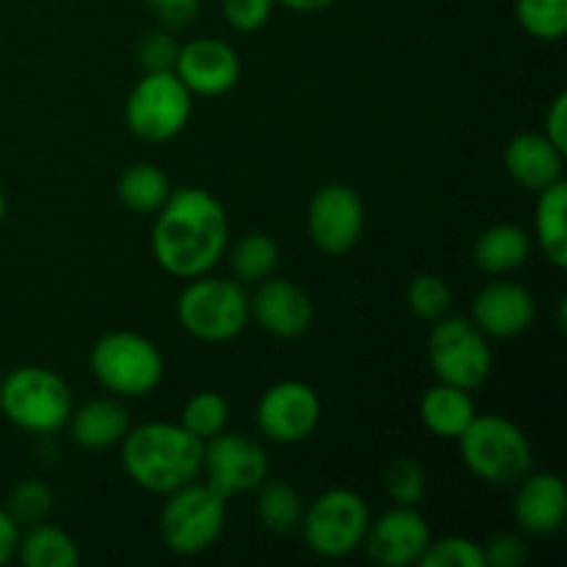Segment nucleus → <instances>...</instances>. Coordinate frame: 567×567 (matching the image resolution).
<instances>
[{"label": "nucleus", "mask_w": 567, "mask_h": 567, "mask_svg": "<svg viewBox=\"0 0 567 567\" xmlns=\"http://www.w3.org/2000/svg\"><path fill=\"white\" fill-rule=\"evenodd\" d=\"M225 205L199 186L172 188L164 208L155 214L153 255L161 269L181 280L208 275L227 252Z\"/></svg>", "instance_id": "nucleus-1"}, {"label": "nucleus", "mask_w": 567, "mask_h": 567, "mask_svg": "<svg viewBox=\"0 0 567 567\" xmlns=\"http://www.w3.org/2000/svg\"><path fill=\"white\" fill-rule=\"evenodd\" d=\"M122 468L142 491L166 496L203 474V441L169 421L127 430L122 437Z\"/></svg>", "instance_id": "nucleus-2"}, {"label": "nucleus", "mask_w": 567, "mask_h": 567, "mask_svg": "<svg viewBox=\"0 0 567 567\" xmlns=\"http://www.w3.org/2000/svg\"><path fill=\"white\" fill-rule=\"evenodd\" d=\"M457 443L465 468L485 485L513 487L535 468L529 437L504 415L476 413Z\"/></svg>", "instance_id": "nucleus-3"}, {"label": "nucleus", "mask_w": 567, "mask_h": 567, "mask_svg": "<svg viewBox=\"0 0 567 567\" xmlns=\"http://www.w3.org/2000/svg\"><path fill=\"white\" fill-rule=\"evenodd\" d=\"M72 391L64 377L44 365H20L0 382V413L31 435H53L66 426L72 413Z\"/></svg>", "instance_id": "nucleus-4"}, {"label": "nucleus", "mask_w": 567, "mask_h": 567, "mask_svg": "<svg viewBox=\"0 0 567 567\" xmlns=\"http://www.w3.org/2000/svg\"><path fill=\"white\" fill-rule=\"evenodd\" d=\"M89 369L111 396L142 399L164 380V354L147 336L114 330L94 341Z\"/></svg>", "instance_id": "nucleus-5"}, {"label": "nucleus", "mask_w": 567, "mask_h": 567, "mask_svg": "<svg viewBox=\"0 0 567 567\" xmlns=\"http://www.w3.org/2000/svg\"><path fill=\"white\" fill-rule=\"evenodd\" d=\"M177 321L197 341L227 343L247 330L249 293L227 277H192L177 297Z\"/></svg>", "instance_id": "nucleus-6"}, {"label": "nucleus", "mask_w": 567, "mask_h": 567, "mask_svg": "<svg viewBox=\"0 0 567 567\" xmlns=\"http://www.w3.org/2000/svg\"><path fill=\"white\" fill-rule=\"evenodd\" d=\"M225 520L227 498L216 493L208 482L194 480L166 493V504L158 518L161 540L172 554L197 557L219 540Z\"/></svg>", "instance_id": "nucleus-7"}, {"label": "nucleus", "mask_w": 567, "mask_h": 567, "mask_svg": "<svg viewBox=\"0 0 567 567\" xmlns=\"http://www.w3.org/2000/svg\"><path fill=\"white\" fill-rule=\"evenodd\" d=\"M371 524V509L358 491L332 487L305 507L302 537L316 557L343 559L358 551Z\"/></svg>", "instance_id": "nucleus-8"}, {"label": "nucleus", "mask_w": 567, "mask_h": 567, "mask_svg": "<svg viewBox=\"0 0 567 567\" xmlns=\"http://www.w3.org/2000/svg\"><path fill=\"white\" fill-rule=\"evenodd\" d=\"M192 97L175 70L144 72L127 94L125 125L147 144L172 142L192 120Z\"/></svg>", "instance_id": "nucleus-9"}, {"label": "nucleus", "mask_w": 567, "mask_h": 567, "mask_svg": "<svg viewBox=\"0 0 567 567\" xmlns=\"http://www.w3.org/2000/svg\"><path fill=\"white\" fill-rule=\"evenodd\" d=\"M426 354L435 377L449 385L476 391L485 385L493 369V352L487 338L465 316H443L432 324Z\"/></svg>", "instance_id": "nucleus-10"}, {"label": "nucleus", "mask_w": 567, "mask_h": 567, "mask_svg": "<svg viewBox=\"0 0 567 567\" xmlns=\"http://www.w3.org/2000/svg\"><path fill=\"white\" fill-rule=\"evenodd\" d=\"M203 474L225 498L252 493L269 476V457L255 437L221 430L203 443Z\"/></svg>", "instance_id": "nucleus-11"}, {"label": "nucleus", "mask_w": 567, "mask_h": 567, "mask_svg": "<svg viewBox=\"0 0 567 567\" xmlns=\"http://www.w3.org/2000/svg\"><path fill=\"white\" fill-rule=\"evenodd\" d=\"M255 421L266 441L291 446L308 441L321 421V399L308 382L282 380L266 388Z\"/></svg>", "instance_id": "nucleus-12"}, {"label": "nucleus", "mask_w": 567, "mask_h": 567, "mask_svg": "<svg viewBox=\"0 0 567 567\" xmlns=\"http://www.w3.org/2000/svg\"><path fill=\"white\" fill-rule=\"evenodd\" d=\"M363 197L347 183H327L310 199L308 230L316 249L324 255L349 252L363 236Z\"/></svg>", "instance_id": "nucleus-13"}, {"label": "nucleus", "mask_w": 567, "mask_h": 567, "mask_svg": "<svg viewBox=\"0 0 567 567\" xmlns=\"http://www.w3.org/2000/svg\"><path fill=\"white\" fill-rule=\"evenodd\" d=\"M432 540V529L424 515L415 507H402L382 513L371 520L365 532V551L369 559L380 567H410L419 565L421 554L426 551Z\"/></svg>", "instance_id": "nucleus-14"}, {"label": "nucleus", "mask_w": 567, "mask_h": 567, "mask_svg": "<svg viewBox=\"0 0 567 567\" xmlns=\"http://www.w3.org/2000/svg\"><path fill=\"white\" fill-rule=\"evenodd\" d=\"M313 302L308 291L288 277H266L249 297V319L280 341H297L313 327Z\"/></svg>", "instance_id": "nucleus-15"}, {"label": "nucleus", "mask_w": 567, "mask_h": 567, "mask_svg": "<svg viewBox=\"0 0 567 567\" xmlns=\"http://www.w3.org/2000/svg\"><path fill=\"white\" fill-rule=\"evenodd\" d=\"M175 75L183 86L199 97H219L236 89L241 78V59L236 48L225 39L199 37L181 44V53L175 61Z\"/></svg>", "instance_id": "nucleus-16"}, {"label": "nucleus", "mask_w": 567, "mask_h": 567, "mask_svg": "<svg viewBox=\"0 0 567 567\" xmlns=\"http://www.w3.org/2000/svg\"><path fill=\"white\" fill-rule=\"evenodd\" d=\"M468 319L485 338L509 341L524 336L535 324L537 302L529 288L520 282L493 280L476 291Z\"/></svg>", "instance_id": "nucleus-17"}, {"label": "nucleus", "mask_w": 567, "mask_h": 567, "mask_svg": "<svg viewBox=\"0 0 567 567\" xmlns=\"http://www.w3.org/2000/svg\"><path fill=\"white\" fill-rule=\"evenodd\" d=\"M513 513L526 535L548 537L567 520V487L551 471H529L518 482Z\"/></svg>", "instance_id": "nucleus-18"}, {"label": "nucleus", "mask_w": 567, "mask_h": 567, "mask_svg": "<svg viewBox=\"0 0 567 567\" xmlns=\"http://www.w3.org/2000/svg\"><path fill=\"white\" fill-rule=\"evenodd\" d=\"M504 166L520 188L543 192L563 181L565 153L554 147L543 133H518L504 150Z\"/></svg>", "instance_id": "nucleus-19"}, {"label": "nucleus", "mask_w": 567, "mask_h": 567, "mask_svg": "<svg viewBox=\"0 0 567 567\" xmlns=\"http://www.w3.org/2000/svg\"><path fill=\"white\" fill-rule=\"evenodd\" d=\"M70 437L75 446L89 449V452H103V449L120 446L122 437L131 430V415L120 399H92V402L72 408Z\"/></svg>", "instance_id": "nucleus-20"}, {"label": "nucleus", "mask_w": 567, "mask_h": 567, "mask_svg": "<svg viewBox=\"0 0 567 567\" xmlns=\"http://www.w3.org/2000/svg\"><path fill=\"white\" fill-rule=\"evenodd\" d=\"M474 419L476 404L465 388L437 382L421 396V421L441 441H457Z\"/></svg>", "instance_id": "nucleus-21"}, {"label": "nucleus", "mask_w": 567, "mask_h": 567, "mask_svg": "<svg viewBox=\"0 0 567 567\" xmlns=\"http://www.w3.org/2000/svg\"><path fill=\"white\" fill-rule=\"evenodd\" d=\"M474 264L480 266L485 275L504 277L509 271L520 269L532 255V238L529 233L513 221H498V225L487 227L476 236L474 241Z\"/></svg>", "instance_id": "nucleus-22"}, {"label": "nucleus", "mask_w": 567, "mask_h": 567, "mask_svg": "<svg viewBox=\"0 0 567 567\" xmlns=\"http://www.w3.org/2000/svg\"><path fill=\"white\" fill-rule=\"evenodd\" d=\"M567 186L565 181L537 192L535 236L554 269H567Z\"/></svg>", "instance_id": "nucleus-23"}, {"label": "nucleus", "mask_w": 567, "mask_h": 567, "mask_svg": "<svg viewBox=\"0 0 567 567\" xmlns=\"http://www.w3.org/2000/svg\"><path fill=\"white\" fill-rule=\"evenodd\" d=\"M172 194V183L161 166L147 164H133L116 181V197L125 205L131 214L138 216H155Z\"/></svg>", "instance_id": "nucleus-24"}, {"label": "nucleus", "mask_w": 567, "mask_h": 567, "mask_svg": "<svg viewBox=\"0 0 567 567\" xmlns=\"http://www.w3.org/2000/svg\"><path fill=\"white\" fill-rule=\"evenodd\" d=\"M17 557L25 567H75L81 563L75 540L48 520L28 526L25 535H20Z\"/></svg>", "instance_id": "nucleus-25"}, {"label": "nucleus", "mask_w": 567, "mask_h": 567, "mask_svg": "<svg viewBox=\"0 0 567 567\" xmlns=\"http://www.w3.org/2000/svg\"><path fill=\"white\" fill-rule=\"evenodd\" d=\"M255 491H258L255 513H258L260 524H264L266 529L275 532V535H288V532L299 529L305 502L291 482L264 480Z\"/></svg>", "instance_id": "nucleus-26"}, {"label": "nucleus", "mask_w": 567, "mask_h": 567, "mask_svg": "<svg viewBox=\"0 0 567 567\" xmlns=\"http://www.w3.org/2000/svg\"><path fill=\"white\" fill-rule=\"evenodd\" d=\"M280 264V247L269 233H247L230 249V269L241 286H258L275 275Z\"/></svg>", "instance_id": "nucleus-27"}, {"label": "nucleus", "mask_w": 567, "mask_h": 567, "mask_svg": "<svg viewBox=\"0 0 567 567\" xmlns=\"http://www.w3.org/2000/svg\"><path fill=\"white\" fill-rule=\"evenodd\" d=\"M227 419H230L227 399L216 391H199L183 404L181 426L205 443L219 435L221 430H227Z\"/></svg>", "instance_id": "nucleus-28"}, {"label": "nucleus", "mask_w": 567, "mask_h": 567, "mask_svg": "<svg viewBox=\"0 0 567 567\" xmlns=\"http://www.w3.org/2000/svg\"><path fill=\"white\" fill-rule=\"evenodd\" d=\"M515 17L540 42H559L567 33V0H515Z\"/></svg>", "instance_id": "nucleus-29"}, {"label": "nucleus", "mask_w": 567, "mask_h": 567, "mask_svg": "<svg viewBox=\"0 0 567 567\" xmlns=\"http://www.w3.org/2000/svg\"><path fill=\"white\" fill-rule=\"evenodd\" d=\"M454 302V291L441 275H419L408 286V308L419 316L421 321L435 324L437 319L449 316Z\"/></svg>", "instance_id": "nucleus-30"}, {"label": "nucleus", "mask_w": 567, "mask_h": 567, "mask_svg": "<svg viewBox=\"0 0 567 567\" xmlns=\"http://www.w3.org/2000/svg\"><path fill=\"white\" fill-rule=\"evenodd\" d=\"M6 509L25 529L28 526H37L42 520H48V515L53 513V491L42 480H22L9 493Z\"/></svg>", "instance_id": "nucleus-31"}, {"label": "nucleus", "mask_w": 567, "mask_h": 567, "mask_svg": "<svg viewBox=\"0 0 567 567\" xmlns=\"http://www.w3.org/2000/svg\"><path fill=\"white\" fill-rule=\"evenodd\" d=\"M385 493L393 504L402 507H419L426 493V471L415 457H396L385 468Z\"/></svg>", "instance_id": "nucleus-32"}, {"label": "nucleus", "mask_w": 567, "mask_h": 567, "mask_svg": "<svg viewBox=\"0 0 567 567\" xmlns=\"http://www.w3.org/2000/svg\"><path fill=\"white\" fill-rule=\"evenodd\" d=\"M421 567H485L482 546L471 537L449 535L441 540H430L426 551L419 559Z\"/></svg>", "instance_id": "nucleus-33"}, {"label": "nucleus", "mask_w": 567, "mask_h": 567, "mask_svg": "<svg viewBox=\"0 0 567 567\" xmlns=\"http://www.w3.org/2000/svg\"><path fill=\"white\" fill-rule=\"evenodd\" d=\"M177 53H181V44L172 37V28H155V31L144 33L136 50L138 64L144 66V72L175 70Z\"/></svg>", "instance_id": "nucleus-34"}, {"label": "nucleus", "mask_w": 567, "mask_h": 567, "mask_svg": "<svg viewBox=\"0 0 567 567\" xmlns=\"http://www.w3.org/2000/svg\"><path fill=\"white\" fill-rule=\"evenodd\" d=\"M275 0H221V14L227 25L241 33L260 31L269 22Z\"/></svg>", "instance_id": "nucleus-35"}, {"label": "nucleus", "mask_w": 567, "mask_h": 567, "mask_svg": "<svg viewBox=\"0 0 567 567\" xmlns=\"http://www.w3.org/2000/svg\"><path fill=\"white\" fill-rule=\"evenodd\" d=\"M485 567H524L529 548L518 535H496L482 546Z\"/></svg>", "instance_id": "nucleus-36"}, {"label": "nucleus", "mask_w": 567, "mask_h": 567, "mask_svg": "<svg viewBox=\"0 0 567 567\" xmlns=\"http://www.w3.org/2000/svg\"><path fill=\"white\" fill-rule=\"evenodd\" d=\"M164 28H183L199 14V0H144Z\"/></svg>", "instance_id": "nucleus-37"}, {"label": "nucleus", "mask_w": 567, "mask_h": 567, "mask_svg": "<svg viewBox=\"0 0 567 567\" xmlns=\"http://www.w3.org/2000/svg\"><path fill=\"white\" fill-rule=\"evenodd\" d=\"M543 136H546L554 147H559L563 153H567V94L565 92H559L557 97H554L551 109L546 111V131H543Z\"/></svg>", "instance_id": "nucleus-38"}, {"label": "nucleus", "mask_w": 567, "mask_h": 567, "mask_svg": "<svg viewBox=\"0 0 567 567\" xmlns=\"http://www.w3.org/2000/svg\"><path fill=\"white\" fill-rule=\"evenodd\" d=\"M20 548V524L9 515V509L0 507V567L9 565Z\"/></svg>", "instance_id": "nucleus-39"}, {"label": "nucleus", "mask_w": 567, "mask_h": 567, "mask_svg": "<svg viewBox=\"0 0 567 567\" xmlns=\"http://www.w3.org/2000/svg\"><path fill=\"white\" fill-rule=\"evenodd\" d=\"M275 3L286 6V9L297 11V14H316V11L330 9L336 0H275Z\"/></svg>", "instance_id": "nucleus-40"}, {"label": "nucleus", "mask_w": 567, "mask_h": 567, "mask_svg": "<svg viewBox=\"0 0 567 567\" xmlns=\"http://www.w3.org/2000/svg\"><path fill=\"white\" fill-rule=\"evenodd\" d=\"M3 216H6V197L3 192H0V221H3Z\"/></svg>", "instance_id": "nucleus-41"}]
</instances>
